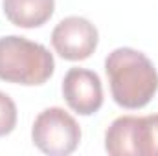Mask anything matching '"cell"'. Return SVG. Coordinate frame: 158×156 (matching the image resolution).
<instances>
[{"label":"cell","mask_w":158,"mask_h":156,"mask_svg":"<svg viewBox=\"0 0 158 156\" xmlns=\"http://www.w3.org/2000/svg\"><path fill=\"white\" fill-rule=\"evenodd\" d=\"M2 9L13 26L33 30L52 18L55 0H2Z\"/></svg>","instance_id":"52a82bcc"},{"label":"cell","mask_w":158,"mask_h":156,"mask_svg":"<svg viewBox=\"0 0 158 156\" xmlns=\"http://www.w3.org/2000/svg\"><path fill=\"white\" fill-rule=\"evenodd\" d=\"M105 72L114 103L138 110L147 107L158 92V72L153 61L129 46L112 50L105 59Z\"/></svg>","instance_id":"6da1fadb"},{"label":"cell","mask_w":158,"mask_h":156,"mask_svg":"<svg viewBox=\"0 0 158 156\" xmlns=\"http://www.w3.org/2000/svg\"><path fill=\"white\" fill-rule=\"evenodd\" d=\"M63 97L79 116H92L103 107V86L96 72L70 68L63 79Z\"/></svg>","instance_id":"8992f818"},{"label":"cell","mask_w":158,"mask_h":156,"mask_svg":"<svg viewBox=\"0 0 158 156\" xmlns=\"http://www.w3.org/2000/svg\"><path fill=\"white\" fill-rule=\"evenodd\" d=\"M99 42L98 28L85 17H66L52 31V46L64 61L88 59Z\"/></svg>","instance_id":"5b68a950"},{"label":"cell","mask_w":158,"mask_h":156,"mask_svg":"<svg viewBox=\"0 0 158 156\" xmlns=\"http://www.w3.org/2000/svg\"><path fill=\"white\" fill-rule=\"evenodd\" d=\"M110 156H158V114L119 116L105 132Z\"/></svg>","instance_id":"3957f363"},{"label":"cell","mask_w":158,"mask_h":156,"mask_svg":"<svg viewBox=\"0 0 158 156\" xmlns=\"http://www.w3.org/2000/svg\"><path fill=\"white\" fill-rule=\"evenodd\" d=\"M31 142L40 153L68 156L81 143V127L76 117L61 107L44 109L31 127Z\"/></svg>","instance_id":"277c9868"},{"label":"cell","mask_w":158,"mask_h":156,"mask_svg":"<svg viewBox=\"0 0 158 156\" xmlns=\"http://www.w3.org/2000/svg\"><path fill=\"white\" fill-rule=\"evenodd\" d=\"M55 72L53 55L46 46L20 37H0V79L13 84L39 86Z\"/></svg>","instance_id":"7a4b0ae2"},{"label":"cell","mask_w":158,"mask_h":156,"mask_svg":"<svg viewBox=\"0 0 158 156\" xmlns=\"http://www.w3.org/2000/svg\"><path fill=\"white\" fill-rule=\"evenodd\" d=\"M17 119H19V112H17V105L15 101L0 90V138L11 134L17 127Z\"/></svg>","instance_id":"ba28073f"}]
</instances>
